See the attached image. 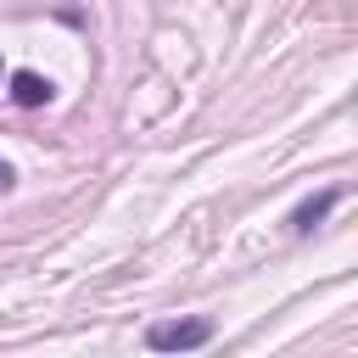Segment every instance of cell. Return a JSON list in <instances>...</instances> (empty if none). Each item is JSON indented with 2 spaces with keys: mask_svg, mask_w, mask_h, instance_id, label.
Returning <instances> with one entry per match:
<instances>
[{
  "mask_svg": "<svg viewBox=\"0 0 358 358\" xmlns=\"http://www.w3.org/2000/svg\"><path fill=\"white\" fill-rule=\"evenodd\" d=\"M50 95H56L50 78H39V73H11V101H17V106H45Z\"/></svg>",
  "mask_w": 358,
  "mask_h": 358,
  "instance_id": "cell-2",
  "label": "cell"
},
{
  "mask_svg": "<svg viewBox=\"0 0 358 358\" xmlns=\"http://www.w3.org/2000/svg\"><path fill=\"white\" fill-rule=\"evenodd\" d=\"M336 201H341V190H319V196H308V201L291 213V229H296V235H308V229H313V224H319Z\"/></svg>",
  "mask_w": 358,
  "mask_h": 358,
  "instance_id": "cell-3",
  "label": "cell"
},
{
  "mask_svg": "<svg viewBox=\"0 0 358 358\" xmlns=\"http://www.w3.org/2000/svg\"><path fill=\"white\" fill-rule=\"evenodd\" d=\"M0 73H6V67H0Z\"/></svg>",
  "mask_w": 358,
  "mask_h": 358,
  "instance_id": "cell-5",
  "label": "cell"
},
{
  "mask_svg": "<svg viewBox=\"0 0 358 358\" xmlns=\"http://www.w3.org/2000/svg\"><path fill=\"white\" fill-rule=\"evenodd\" d=\"M213 341V319H162L145 330V347L151 352H196Z\"/></svg>",
  "mask_w": 358,
  "mask_h": 358,
  "instance_id": "cell-1",
  "label": "cell"
},
{
  "mask_svg": "<svg viewBox=\"0 0 358 358\" xmlns=\"http://www.w3.org/2000/svg\"><path fill=\"white\" fill-rule=\"evenodd\" d=\"M11 179H17V173H11V162H0V196L11 190Z\"/></svg>",
  "mask_w": 358,
  "mask_h": 358,
  "instance_id": "cell-4",
  "label": "cell"
}]
</instances>
